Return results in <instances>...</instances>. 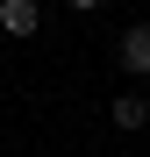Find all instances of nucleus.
Masks as SVG:
<instances>
[{"instance_id":"1","label":"nucleus","mask_w":150,"mask_h":157,"mask_svg":"<svg viewBox=\"0 0 150 157\" xmlns=\"http://www.w3.org/2000/svg\"><path fill=\"white\" fill-rule=\"evenodd\" d=\"M0 29H7V36H36L43 29V7H36V0H0Z\"/></svg>"},{"instance_id":"2","label":"nucleus","mask_w":150,"mask_h":157,"mask_svg":"<svg viewBox=\"0 0 150 157\" xmlns=\"http://www.w3.org/2000/svg\"><path fill=\"white\" fill-rule=\"evenodd\" d=\"M121 64H129V71H150V21H136V29L121 36Z\"/></svg>"},{"instance_id":"3","label":"nucleus","mask_w":150,"mask_h":157,"mask_svg":"<svg viewBox=\"0 0 150 157\" xmlns=\"http://www.w3.org/2000/svg\"><path fill=\"white\" fill-rule=\"evenodd\" d=\"M107 114H114V128H143V121H150V100H143V93H121Z\"/></svg>"}]
</instances>
